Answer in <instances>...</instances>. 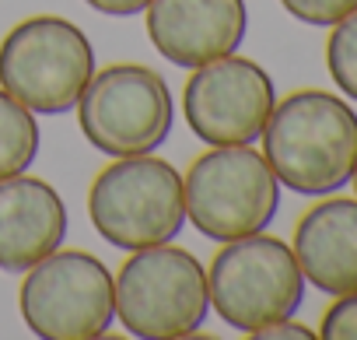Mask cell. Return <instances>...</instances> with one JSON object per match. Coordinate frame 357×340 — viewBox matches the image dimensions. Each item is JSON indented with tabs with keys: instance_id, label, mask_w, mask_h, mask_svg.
Here are the masks:
<instances>
[{
	"instance_id": "16",
	"label": "cell",
	"mask_w": 357,
	"mask_h": 340,
	"mask_svg": "<svg viewBox=\"0 0 357 340\" xmlns=\"http://www.w3.org/2000/svg\"><path fill=\"white\" fill-rule=\"evenodd\" d=\"M319 337L322 340H357V291L336 295V302L322 316Z\"/></svg>"
},
{
	"instance_id": "18",
	"label": "cell",
	"mask_w": 357,
	"mask_h": 340,
	"mask_svg": "<svg viewBox=\"0 0 357 340\" xmlns=\"http://www.w3.org/2000/svg\"><path fill=\"white\" fill-rule=\"evenodd\" d=\"M84 4L109 18H130V15H140L151 0H84Z\"/></svg>"
},
{
	"instance_id": "6",
	"label": "cell",
	"mask_w": 357,
	"mask_h": 340,
	"mask_svg": "<svg viewBox=\"0 0 357 340\" xmlns=\"http://www.w3.org/2000/svg\"><path fill=\"white\" fill-rule=\"evenodd\" d=\"M91 74L95 50L67 18H25L0 43V88L32 112L60 116L74 109Z\"/></svg>"
},
{
	"instance_id": "19",
	"label": "cell",
	"mask_w": 357,
	"mask_h": 340,
	"mask_svg": "<svg viewBox=\"0 0 357 340\" xmlns=\"http://www.w3.org/2000/svg\"><path fill=\"white\" fill-rule=\"evenodd\" d=\"M350 183H354V190H357V165H354V176H350Z\"/></svg>"
},
{
	"instance_id": "8",
	"label": "cell",
	"mask_w": 357,
	"mask_h": 340,
	"mask_svg": "<svg viewBox=\"0 0 357 340\" xmlns=\"http://www.w3.org/2000/svg\"><path fill=\"white\" fill-rule=\"evenodd\" d=\"M18 309L43 340H95L116 319V281L98 256L56 249L25 270Z\"/></svg>"
},
{
	"instance_id": "4",
	"label": "cell",
	"mask_w": 357,
	"mask_h": 340,
	"mask_svg": "<svg viewBox=\"0 0 357 340\" xmlns=\"http://www.w3.org/2000/svg\"><path fill=\"white\" fill-rule=\"evenodd\" d=\"M207 295L221 323L256 333L277 319H291L305 302V274L294 249L273 235L231 239L207 267Z\"/></svg>"
},
{
	"instance_id": "12",
	"label": "cell",
	"mask_w": 357,
	"mask_h": 340,
	"mask_svg": "<svg viewBox=\"0 0 357 340\" xmlns=\"http://www.w3.org/2000/svg\"><path fill=\"white\" fill-rule=\"evenodd\" d=\"M294 260L322 295L357 291V200L329 197L294 225Z\"/></svg>"
},
{
	"instance_id": "10",
	"label": "cell",
	"mask_w": 357,
	"mask_h": 340,
	"mask_svg": "<svg viewBox=\"0 0 357 340\" xmlns=\"http://www.w3.org/2000/svg\"><path fill=\"white\" fill-rule=\"evenodd\" d=\"M147 36L175 67H204L242 46L249 29L245 0H151Z\"/></svg>"
},
{
	"instance_id": "2",
	"label": "cell",
	"mask_w": 357,
	"mask_h": 340,
	"mask_svg": "<svg viewBox=\"0 0 357 340\" xmlns=\"http://www.w3.org/2000/svg\"><path fill=\"white\" fill-rule=\"evenodd\" d=\"M88 218L116 249L172 242L186 221L183 176L154 154L116 158L88 190Z\"/></svg>"
},
{
	"instance_id": "3",
	"label": "cell",
	"mask_w": 357,
	"mask_h": 340,
	"mask_svg": "<svg viewBox=\"0 0 357 340\" xmlns=\"http://www.w3.org/2000/svg\"><path fill=\"white\" fill-rule=\"evenodd\" d=\"M183 197L186 218L204 239L231 242L266 232L280 207V183L252 144H225L190 165Z\"/></svg>"
},
{
	"instance_id": "1",
	"label": "cell",
	"mask_w": 357,
	"mask_h": 340,
	"mask_svg": "<svg viewBox=\"0 0 357 340\" xmlns=\"http://www.w3.org/2000/svg\"><path fill=\"white\" fill-rule=\"evenodd\" d=\"M259 137L277 183L294 193L329 197L354 176L357 112L333 91H291L273 105Z\"/></svg>"
},
{
	"instance_id": "9",
	"label": "cell",
	"mask_w": 357,
	"mask_h": 340,
	"mask_svg": "<svg viewBox=\"0 0 357 340\" xmlns=\"http://www.w3.org/2000/svg\"><path fill=\"white\" fill-rule=\"evenodd\" d=\"M277 105L273 77L249 57H218L193 67L183 88V112L193 130L211 147L252 144Z\"/></svg>"
},
{
	"instance_id": "15",
	"label": "cell",
	"mask_w": 357,
	"mask_h": 340,
	"mask_svg": "<svg viewBox=\"0 0 357 340\" xmlns=\"http://www.w3.org/2000/svg\"><path fill=\"white\" fill-rule=\"evenodd\" d=\"M280 4L291 18L315 29H333L340 18L357 11V0H280Z\"/></svg>"
},
{
	"instance_id": "14",
	"label": "cell",
	"mask_w": 357,
	"mask_h": 340,
	"mask_svg": "<svg viewBox=\"0 0 357 340\" xmlns=\"http://www.w3.org/2000/svg\"><path fill=\"white\" fill-rule=\"evenodd\" d=\"M326 67L333 84L357 102V11L340 18L326 39Z\"/></svg>"
},
{
	"instance_id": "11",
	"label": "cell",
	"mask_w": 357,
	"mask_h": 340,
	"mask_svg": "<svg viewBox=\"0 0 357 340\" xmlns=\"http://www.w3.org/2000/svg\"><path fill=\"white\" fill-rule=\"evenodd\" d=\"M67 239L63 197L36 176L0 179V270L25 274Z\"/></svg>"
},
{
	"instance_id": "7",
	"label": "cell",
	"mask_w": 357,
	"mask_h": 340,
	"mask_svg": "<svg viewBox=\"0 0 357 340\" xmlns=\"http://www.w3.org/2000/svg\"><path fill=\"white\" fill-rule=\"evenodd\" d=\"M74 109L84 140L112 158L158 151L175 119L165 77L140 64H112L91 74Z\"/></svg>"
},
{
	"instance_id": "5",
	"label": "cell",
	"mask_w": 357,
	"mask_h": 340,
	"mask_svg": "<svg viewBox=\"0 0 357 340\" xmlns=\"http://www.w3.org/2000/svg\"><path fill=\"white\" fill-rule=\"evenodd\" d=\"M207 270L190 249L147 246L119 267L116 277V319L126 333L144 340L190 337L207 319Z\"/></svg>"
},
{
	"instance_id": "13",
	"label": "cell",
	"mask_w": 357,
	"mask_h": 340,
	"mask_svg": "<svg viewBox=\"0 0 357 340\" xmlns=\"http://www.w3.org/2000/svg\"><path fill=\"white\" fill-rule=\"evenodd\" d=\"M39 154V123L32 109L0 88V179L18 176Z\"/></svg>"
},
{
	"instance_id": "17",
	"label": "cell",
	"mask_w": 357,
	"mask_h": 340,
	"mask_svg": "<svg viewBox=\"0 0 357 340\" xmlns=\"http://www.w3.org/2000/svg\"><path fill=\"white\" fill-rule=\"evenodd\" d=\"M252 337H256V340H312V337H315V330H308L305 323L277 319V323H270V326L256 330Z\"/></svg>"
}]
</instances>
